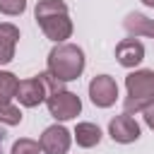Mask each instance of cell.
I'll use <instances>...</instances> for the list:
<instances>
[{"mask_svg":"<svg viewBox=\"0 0 154 154\" xmlns=\"http://www.w3.org/2000/svg\"><path fill=\"white\" fill-rule=\"evenodd\" d=\"M38 144H41L43 154H67V149L72 144V132L63 125H51L38 137Z\"/></svg>","mask_w":154,"mask_h":154,"instance_id":"obj_6","label":"cell"},{"mask_svg":"<svg viewBox=\"0 0 154 154\" xmlns=\"http://www.w3.org/2000/svg\"><path fill=\"white\" fill-rule=\"evenodd\" d=\"M34 17L46 38H51L55 43H65V38L72 36V19H70L67 5L63 0H38Z\"/></svg>","mask_w":154,"mask_h":154,"instance_id":"obj_1","label":"cell"},{"mask_svg":"<svg viewBox=\"0 0 154 154\" xmlns=\"http://www.w3.org/2000/svg\"><path fill=\"white\" fill-rule=\"evenodd\" d=\"M17 87L19 79L12 72H0V103H7L17 96Z\"/></svg>","mask_w":154,"mask_h":154,"instance_id":"obj_13","label":"cell"},{"mask_svg":"<svg viewBox=\"0 0 154 154\" xmlns=\"http://www.w3.org/2000/svg\"><path fill=\"white\" fill-rule=\"evenodd\" d=\"M108 135L118 144H130V142H137L140 140V125H137V120L130 113H120V116L111 118Z\"/></svg>","mask_w":154,"mask_h":154,"instance_id":"obj_7","label":"cell"},{"mask_svg":"<svg viewBox=\"0 0 154 154\" xmlns=\"http://www.w3.org/2000/svg\"><path fill=\"white\" fill-rule=\"evenodd\" d=\"M89 99L99 108H108L118 99V84L111 75H96L89 82Z\"/></svg>","mask_w":154,"mask_h":154,"instance_id":"obj_5","label":"cell"},{"mask_svg":"<svg viewBox=\"0 0 154 154\" xmlns=\"http://www.w3.org/2000/svg\"><path fill=\"white\" fill-rule=\"evenodd\" d=\"M10 154H41V144L36 140H29V137H22L12 144V152Z\"/></svg>","mask_w":154,"mask_h":154,"instance_id":"obj_15","label":"cell"},{"mask_svg":"<svg viewBox=\"0 0 154 154\" xmlns=\"http://www.w3.org/2000/svg\"><path fill=\"white\" fill-rule=\"evenodd\" d=\"M142 113H144V123H147V125L154 130V103H152V106H147Z\"/></svg>","mask_w":154,"mask_h":154,"instance_id":"obj_17","label":"cell"},{"mask_svg":"<svg viewBox=\"0 0 154 154\" xmlns=\"http://www.w3.org/2000/svg\"><path fill=\"white\" fill-rule=\"evenodd\" d=\"M48 72L60 82H72L84 72V51L75 43H58L48 53Z\"/></svg>","mask_w":154,"mask_h":154,"instance_id":"obj_2","label":"cell"},{"mask_svg":"<svg viewBox=\"0 0 154 154\" xmlns=\"http://www.w3.org/2000/svg\"><path fill=\"white\" fill-rule=\"evenodd\" d=\"M46 106H48V113L55 118V120H72L79 116L82 111V101L77 94L67 91V89H60L55 94H51L46 99Z\"/></svg>","mask_w":154,"mask_h":154,"instance_id":"obj_4","label":"cell"},{"mask_svg":"<svg viewBox=\"0 0 154 154\" xmlns=\"http://www.w3.org/2000/svg\"><path fill=\"white\" fill-rule=\"evenodd\" d=\"M26 10V0H0V12L7 17H17Z\"/></svg>","mask_w":154,"mask_h":154,"instance_id":"obj_16","label":"cell"},{"mask_svg":"<svg viewBox=\"0 0 154 154\" xmlns=\"http://www.w3.org/2000/svg\"><path fill=\"white\" fill-rule=\"evenodd\" d=\"M0 123L2 125H19L22 123V111L7 101V103H0Z\"/></svg>","mask_w":154,"mask_h":154,"instance_id":"obj_14","label":"cell"},{"mask_svg":"<svg viewBox=\"0 0 154 154\" xmlns=\"http://www.w3.org/2000/svg\"><path fill=\"white\" fill-rule=\"evenodd\" d=\"M2 140H5V135H2V130H0V154H2Z\"/></svg>","mask_w":154,"mask_h":154,"instance_id":"obj_19","label":"cell"},{"mask_svg":"<svg viewBox=\"0 0 154 154\" xmlns=\"http://www.w3.org/2000/svg\"><path fill=\"white\" fill-rule=\"evenodd\" d=\"M116 60L123 67H137L144 60V46L132 36V38H123L116 46Z\"/></svg>","mask_w":154,"mask_h":154,"instance_id":"obj_9","label":"cell"},{"mask_svg":"<svg viewBox=\"0 0 154 154\" xmlns=\"http://www.w3.org/2000/svg\"><path fill=\"white\" fill-rule=\"evenodd\" d=\"M123 29H125L130 36L154 38V19H149V17L142 14V12H130V14L123 19Z\"/></svg>","mask_w":154,"mask_h":154,"instance_id":"obj_11","label":"cell"},{"mask_svg":"<svg viewBox=\"0 0 154 154\" xmlns=\"http://www.w3.org/2000/svg\"><path fill=\"white\" fill-rule=\"evenodd\" d=\"M142 2H144L147 7H154V0H142Z\"/></svg>","mask_w":154,"mask_h":154,"instance_id":"obj_18","label":"cell"},{"mask_svg":"<svg viewBox=\"0 0 154 154\" xmlns=\"http://www.w3.org/2000/svg\"><path fill=\"white\" fill-rule=\"evenodd\" d=\"M17 41H19V29L10 22H0V65L12 63Z\"/></svg>","mask_w":154,"mask_h":154,"instance_id":"obj_10","label":"cell"},{"mask_svg":"<svg viewBox=\"0 0 154 154\" xmlns=\"http://www.w3.org/2000/svg\"><path fill=\"white\" fill-rule=\"evenodd\" d=\"M72 135H75L77 144L84 147V149H91V147H96L101 142V130L94 123H77V128H75Z\"/></svg>","mask_w":154,"mask_h":154,"instance_id":"obj_12","label":"cell"},{"mask_svg":"<svg viewBox=\"0 0 154 154\" xmlns=\"http://www.w3.org/2000/svg\"><path fill=\"white\" fill-rule=\"evenodd\" d=\"M128 96L123 101V113H142L154 103V70H135L125 77Z\"/></svg>","mask_w":154,"mask_h":154,"instance_id":"obj_3","label":"cell"},{"mask_svg":"<svg viewBox=\"0 0 154 154\" xmlns=\"http://www.w3.org/2000/svg\"><path fill=\"white\" fill-rule=\"evenodd\" d=\"M14 99H19V103L26 106V108H34V106L43 103V101L48 99V89H46L41 75L29 77V79H22L19 87H17V96H14Z\"/></svg>","mask_w":154,"mask_h":154,"instance_id":"obj_8","label":"cell"}]
</instances>
